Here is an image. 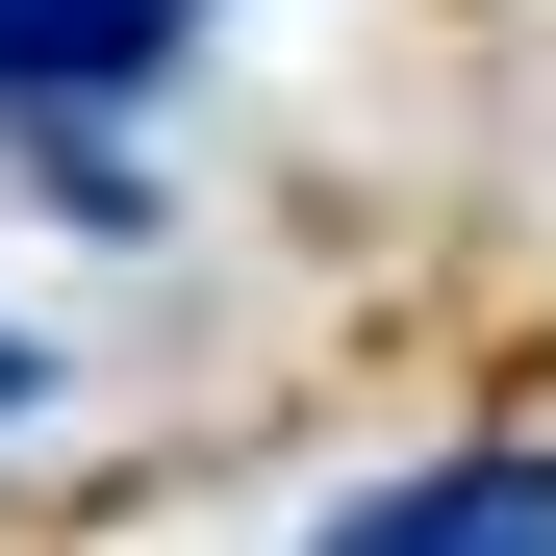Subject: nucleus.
Returning <instances> with one entry per match:
<instances>
[{"label": "nucleus", "mask_w": 556, "mask_h": 556, "mask_svg": "<svg viewBox=\"0 0 556 556\" xmlns=\"http://www.w3.org/2000/svg\"><path fill=\"white\" fill-rule=\"evenodd\" d=\"M0 405H26V329H0Z\"/></svg>", "instance_id": "7ed1b4c3"}, {"label": "nucleus", "mask_w": 556, "mask_h": 556, "mask_svg": "<svg viewBox=\"0 0 556 556\" xmlns=\"http://www.w3.org/2000/svg\"><path fill=\"white\" fill-rule=\"evenodd\" d=\"M329 556H556V455H455V481H380Z\"/></svg>", "instance_id": "f257e3e1"}, {"label": "nucleus", "mask_w": 556, "mask_h": 556, "mask_svg": "<svg viewBox=\"0 0 556 556\" xmlns=\"http://www.w3.org/2000/svg\"><path fill=\"white\" fill-rule=\"evenodd\" d=\"M177 51V0H0V102H127Z\"/></svg>", "instance_id": "f03ea898"}]
</instances>
